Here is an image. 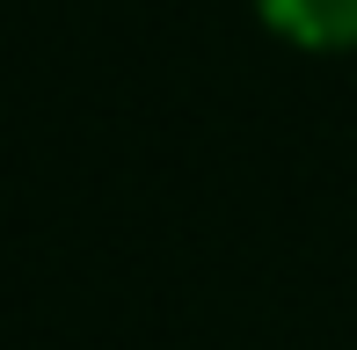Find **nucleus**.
I'll list each match as a JSON object with an SVG mask.
<instances>
[{
    "instance_id": "nucleus-1",
    "label": "nucleus",
    "mask_w": 357,
    "mask_h": 350,
    "mask_svg": "<svg viewBox=\"0 0 357 350\" xmlns=\"http://www.w3.org/2000/svg\"><path fill=\"white\" fill-rule=\"evenodd\" d=\"M255 15L299 52H357V0H255Z\"/></svg>"
}]
</instances>
